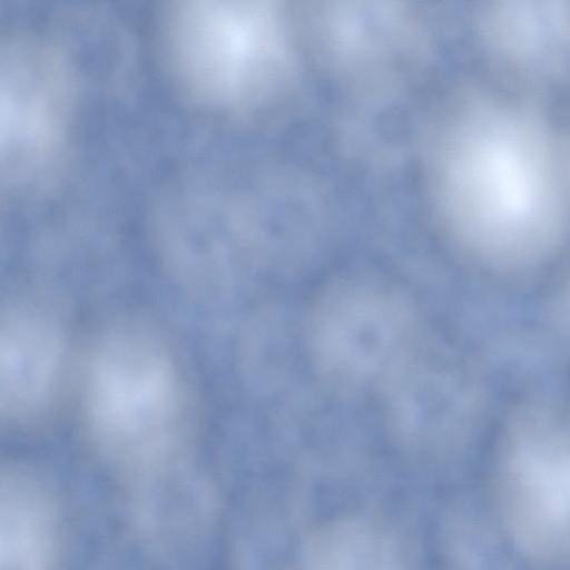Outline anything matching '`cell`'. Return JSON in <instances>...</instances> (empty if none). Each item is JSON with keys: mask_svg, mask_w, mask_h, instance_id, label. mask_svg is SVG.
I'll use <instances>...</instances> for the list:
<instances>
[{"mask_svg": "<svg viewBox=\"0 0 570 570\" xmlns=\"http://www.w3.org/2000/svg\"><path fill=\"white\" fill-rule=\"evenodd\" d=\"M444 164L448 205L464 234L500 259L524 258L561 230L567 154L540 126L490 115L460 132Z\"/></svg>", "mask_w": 570, "mask_h": 570, "instance_id": "obj_1", "label": "cell"}, {"mask_svg": "<svg viewBox=\"0 0 570 570\" xmlns=\"http://www.w3.org/2000/svg\"><path fill=\"white\" fill-rule=\"evenodd\" d=\"M82 405L99 454L131 481L180 462L185 386L175 357L149 331L119 325L98 340Z\"/></svg>", "mask_w": 570, "mask_h": 570, "instance_id": "obj_2", "label": "cell"}, {"mask_svg": "<svg viewBox=\"0 0 570 570\" xmlns=\"http://www.w3.org/2000/svg\"><path fill=\"white\" fill-rule=\"evenodd\" d=\"M169 61L183 86L214 105L261 96L286 60L276 11L252 1L187 0L169 10Z\"/></svg>", "mask_w": 570, "mask_h": 570, "instance_id": "obj_3", "label": "cell"}, {"mask_svg": "<svg viewBox=\"0 0 570 570\" xmlns=\"http://www.w3.org/2000/svg\"><path fill=\"white\" fill-rule=\"evenodd\" d=\"M491 509L531 569L570 570V429L535 414L509 434Z\"/></svg>", "mask_w": 570, "mask_h": 570, "instance_id": "obj_4", "label": "cell"}, {"mask_svg": "<svg viewBox=\"0 0 570 570\" xmlns=\"http://www.w3.org/2000/svg\"><path fill=\"white\" fill-rule=\"evenodd\" d=\"M70 107L66 69L46 46L10 39L1 58V153L10 175L41 166L59 147Z\"/></svg>", "mask_w": 570, "mask_h": 570, "instance_id": "obj_5", "label": "cell"}, {"mask_svg": "<svg viewBox=\"0 0 570 570\" xmlns=\"http://www.w3.org/2000/svg\"><path fill=\"white\" fill-rule=\"evenodd\" d=\"M65 341L57 322L29 305L10 306L1 316L0 412L26 421L48 405L58 386Z\"/></svg>", "mask_w": 570, "mask_h": 570, "instance_id": "obj_6", "label": "cell"}, {"mask_svg": "<svg viewBox=\"0 0 570 570\" xmlns=\"http://www.w3.org/2000/svg\"><path fill=\"white\" fill-rule=\"evenodd\" d=\"M131 518L141 540L158 553L197 544L215 517V495L200 475L180 462L134 481Z\"/></svg>", "mask_w": 570, "mask_h": 570, "instance_id": "obj_7", "label": "cell"}, {"mask_svg": "<svg viewBox=\"0 0 570 570\" xmlns=\"http://www.w3.org/2000/svg\"><path fill=\"white\" fill-rule=\"evenodd\" d=\"M61 519L53 492L33 472L1 473L0 570H59Z\"/></svg>", "mask_w": 570, "mask_h": 570, "instance_id": "obj_8", "label": "cell"}, {"mask_svg": "<svg viewBox=\"0 0 570 570\" xmlns=\"http://www.w3.org/2000/svg\"><path fill=\"white\" fill-rule=\"evenodd\" d=\"M298 570H403L394 540L374 522L343 515L308 537Z\"/></svg>", "mask_w": 570, "mask_h": 570, "instance_id": "obj_9", "label": "cell"}, {"mask_svg": "<svg viewBox=\"0 0 570 570\" xmlns=\"http://www.w3.org/2000/svg\"><path fill=\"white\" fill-rule=\"evenodd\" d=\"M446 554L450 570H521L530 568L515 551L492 509L455 511L449 522Z\"/></svg>", "mask_w": 570, "mask_h": 570, "instance_id": "obj_10", "label": "cell"}]
</instances>
